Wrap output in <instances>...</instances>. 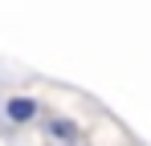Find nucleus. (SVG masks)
Instances as JSON below:
<instances>
[{
    "label": "nucleus",
    "instance_id": "obj_2",
    "mask_svg": "<svg viewBox=\"0 0 151 146\" xmlns=\"http://www.w3.org/2000/svg\"><path fill=\"white\" fill-rule=\"evenodd\" d=\"M49 134H57V138H70V142L78 138V130L70 126V122H49Z\"/></svg>",
    "mask_w": 151,
    "mask_h": 146
},
{
    "label": "nucleus",
    "instance_id": "obj_1",
    "mask_svg": "<svg viewBox=\"0 0 151 146\" xmlns=\"http://www.w3.org/2000/svg\"><path fill=\"white\" fill-rule=\"evenodd\" d=\"M4 114H8V122L25 126V122H33V114H37V101H33V97H12V101L4 106Z\"/></svg>",
    "mask_w": 151,
    "mask_h": 146
}]
</instances>
